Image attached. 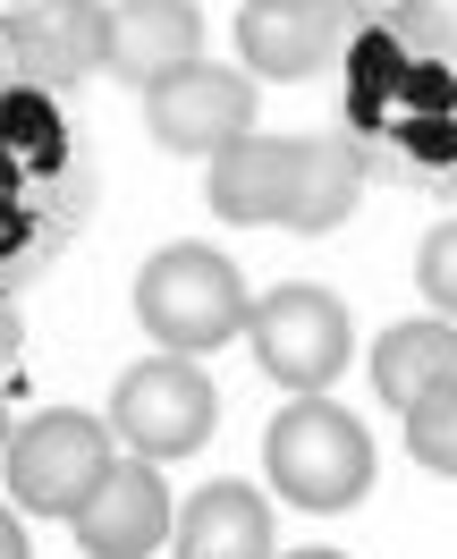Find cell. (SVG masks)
I'll return each mask as SVG.
<instances>
[{
  "label": "cell",
  "instance_id": "19",
  "mask_svg": "<svg viewBox=\"0 0 457 559\" xmlns=\"http://www.w3.org/2000/svg\"><path fill=\"white\" fill-rule=\"evenodd\" d=\"M348 17H407V9H423V0H339Z\"/></svg>",
  "mask_w": 457,
  "mask_h": 559
},
{
  "label": "cell",
  "instance_id": "21",
  "mask_svg": "<svg viewBox=\"0 0 457 559\" xmlns=\"http://www.w3.org/2000/svg\"><path fill=\"white\" fill-rule=\"evenodd\" d=\"M288 559H348V551H288Z\"/></svg>",
  "mask_w": 457,
  "mask_h": 559
},
{
  "label": "cell",
  "instance_id": "12",
  "mask_svg": "<svg viewBox=\"0 0 457 559\" xmlns=\"http://www.w3.org/2000/svg\"><path fill=\"white\" fill-rule=\"evenodd\" d=\"M178 559H272V509L246 484H204L178 509Z\"/></svg>",
  "mask_w": 457,
  "mask_h": 559
},
{
  "label": "cell",
  "instance_id": "7",
  "mask_svg": "<svg viewBox=\"0 0 457 559\" xmlns=\"http://www.w3.org/2000/svg\"><path fill=\"white\" fill-rule=\"evenodd\" d=\"M69 525L85 559H153L178 518H170V491L153 475V457H110V475L85 491V509Z\"/></svg>",
  "mask_w": 457,
  "mask_h": 559
},
{
  "label": "cell",
  "instance_id": "10",
  "mask_svg": "<svg viewBox=\"0 0 457 559\" xmlns=\"http://www.w3.org/2000/svg\"><path fill=\"white\" fill-rule=\"evenodd\" d=\"M17 69L43 85L110 69V0H26L17 9Z\"/></svg>",
  "mask_w": 457,
  "mask_h": 559
},
{
  "label": "cell",
  "instance_id": "8",
  "mask_svg": "<svg viewBox=\"0 0 457 559\" xmlns=\"http://www.w3.org/2000/svg\"><path fill=\"white\" fill-rule=\"evenodd\" d=\"M339 43H348V9H339V0H297V9H254L246 0V17H238V60H246V76H280V85L322 76L339 60Z\"/></svg>",
  "mask_w": 457,
  "mask_h": 559
},
{
  "label": "cell",
  "instance_id": "11",
  "mask_svg": "<svg viewBox=\"0 0 457 559\" xmlns=\"http://www.w3.org/2000/svg\"><path fill=\"white\" fill-rule=\"evenodd\" d=\"M297 195V136H238L212 153V212L238 229H272L288 221Z\"/></svg>",
  "mask_w": 457,
  "mask_h": 559
},
{
  "label": "cell",
  "instance_id": "20",
  "mask_svg": "<svg viewBox=\"0 0 457 559\" xmlns=\"http://www.w3.org/2000/svg\"><path fill=\"white\" fill-rule=\"evenodd\" d=\"M0 559H26V525H17V509H0Z\"/></svg>",
  "mask_w": 457,
  "mask_h": 559
},
{
  "label": "cell",
  "instance_id": "16",
  "mask_svg": "<svg viewBox=\"0 0 457 559\" xmlns=\"http://www.w3.org/2000/svg\"><path fill=\"white\" fill-rule=\"evenodd\" d=\"M416 288L457 322V221H441V229L423 238V254H416Z\"/></svg>",
  "mask_w": 457,
  "mask_h": 559
},
{
  "label": "cell",
  "instance_id": "13",
  "mask_svg": "<svg viewBox=\"0 0 457 559\" xmlns=\"http://www.w3.org/2000/svg\"><path fill=\"white\" fill-rule=\"evenodd\" d=\"M373 390L407 416L423 399L457 390V331L449 322H389L382 348H373Z\"/></svg>",
  "mask_w": 457,
  "mask_h": 559
},
{
  "label": "cell",
  "instance_id": "3",
  "mask_svg": "<svg viewBox=\"0 0 457 559\" xmlns=\"http://www.w3.org/2000/svg\"><path fill=\"white\" fill-rule=\"evenodd\" d=\"M246 340H254V365H263L280 390H297V399H322V390L348 373V356H356L348 306H339L330 288H305V280L254 297Z\"/></svg>",
  "mask_w": 457,
  "mask_h": 559
},
{
  "label": "cell",
  "instance_id": "17",
  "mask_svg": "<svg viewBox=\"0 0 457 559\" xmlns=\"http://www.w3.org/2000/svg\"><path fill=\"white\" fill-rule=\"evenodd\" d=\"M17 365H26V322H17V306L0 297V382H9Z\"/></svg>",
  "mask_w": 457,
  "mask_h": 559
},
{
  "label": "cell",
  "instance_id": "9",
  "mask_svg": "<svg viewBox=\"0 0 457 559\" xmlns=\"http://www.w3.org/2000/svg\"><path fill=\"white\" fill-rule=\"evenodd\" d=\"M187 60H204V9L195 0H110V76L153 94Z\"/></svg>",
  "mask_w": 457,
  "mask_h": 559
},
{
  "label": "cell",
  "instance_id": "22",
  "mask_svg": "<svg viewBox=\"0 0 457 559\" xmlns=\"http://www.w3.org/2000/svg\"><path fill=\"white\" fill-rule=\"evenodd\" d=\"M0 450H9V399H0Z\"/></svg>",
  "mask_w": 457,
  "mask_h": 559
},
{
  "label": "cell",
  "instance_id": "2",
  "mask_svg": "<svg viewBox=\"0 0 457 559\" xmlns=\"http://www.w3.org/2000/svg\"><path fill=\"white\" fill-rule=\"evenodd\" d=\"M263 466H272L280 500L330 518V509H356V500H364V484H373V441H364V424H356L339 399H288L280 416H272Z\"/></svg>",
  "mask_w": 457,
  "mask_h": 559
},
{
  "label": "cell",
  "instance_id": "1",
  "mask_svg": "<svg viewBox=\"0 0 457 559\" xmlns=\"http://www.w3.org/2000/svg\"><path fill=\"white\" fill-rule=\"evenodd\" d=\"M246 314H254L246 272H238L229 254H212V246H161L136 272V322L170 356L229 348V340L246 331Z\"/></svg>",
  "mask_w": 457,
  "mask_h": 559
},
{
  "label": "cell",
  "instance_id": "6",
  "mask_svg": "<svg viewBox=\"0 0 457 559\" xmlns=\"http://www.w3.org/2000/svg\"><path fill=\"white\" fill-rule=\"evenodd\" d=\"M144 128H153L161 153H220V144L254 136V76L187 60L178 76H161L144 94Z\"/></svg>",
  "mask_w": 457,
  "mask_h": 559
},
{
  "label": "cell",
  "instance_id": "14",
  "mask_svg": "<svg viewBox=\"0 0 457 559\" xmlns=\"http://www.w3.org/2000/svg\"><path fill=\"white\" fill-rule=\"evenodd\" d=\"M356 212V153L330 136H305L297 144V195H288V229L297 238H322Z\"/></svg>",
  "mask_w": 457,
  "mask_h": 559
},
{
  "label": "cell",
  "instance_id": "4",
  "mask_svg": "<svg viewBox=\"0 0 457 559\" xmlns=\"http://www.w3.org/2000/svg\"><path fill=\"white\" fill-rule=\"evenodd\" d=\"M212 416H220V399H212L195 356H144V365H128L119 390H110V432H119L136 457H153V466L204 450Z\"/></svg>",
  "mask_w": 457,
  "mask_h": 559
},
{
  "label": "cell",
  "instance_id": "23",
  "mask_svg": "<svg viewBox=\"0 0 457 559\" xmlns=\"http://www.w3.org/2000/svg\"><path fill=\"white\" fill-rule=\"evenodd\" d=\"M254 9H297V0H254Z\"/></svg>",
  "mask_w": 457,
  "mask_h": 559
},
{
  "label": "cell",
  "instance_id": "15",
  "mask_svg": "<svg viewBox=\"0 0 457 559\" xmlns=\"http://www.w3.org/2000/svg\"><path fill=\"white\" fill-rule=\"evenodd\" d=\"M407 450H416V466H432V475H457V390L407 407Z\"/></svg>",
  "mask_w": 457,
  "mask_h": 559
},
{
  "label": "cell",
  "instance_id": "5",
  "mask_svg": "<svg viewBox=\"0 0 457 559\" xmlns=\"http://www.w3.org/2000/svg\"><path fill=\"white\" fill-rule=\"evenodd\" d=\"M103 475H110V432L85 407H51L26 432H9V500L26 518H76Z\"/></svg>",
  "mask_w": 457,
  "mask_h": 559
},
{
  "label": "cell",
  "instance_id": "18",
  "mask_svg": "<svg viewBox=\"0 0 457 559\" xmlns=\"http://www.w3.org/2000/svg\"><path fill=\"white\" fill-rule=\"evenodd\" d=\"M17 76H26V69H17V17L0 9V85H17Z\"/></svg>",
  "mask_w": 457,
  "mask_h": 559
}]
</instances>
